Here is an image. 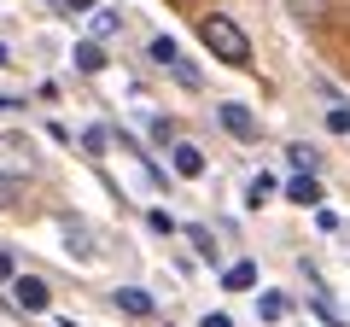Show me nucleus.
<instances>
[{"mask_svg": "<svg viewBox=\"0 0 350 327\" xmlns=\"http://www.w3.org/2000/svg\"><path fill=\"white\" fill-rule=\"evenodd\" d=\"M199 36H204V47H211L222 64H251V41H245V29H239L228 12H211L199 24Z\"/></svg>", "mask_w": 350, "mask_h": 327, "instance_id": "nucleus-1", "label": "nucleus"}, {"mask_svg": "<svg viewBox=\"0 0 350 327\" xmlns=\"http://www.w3.org/2000/svg\"><path fill=\"white\" fill-rule=\"evenodd\" d=\"M146 59L158 64V70H170L181 88H204V76H199V64H187L181 59V47H175L170 36H152V47H146Z\"/></svg>", "mask_w": 350, "mask_h": 327, "instance_id": "nucleus-2", "label": "nucleus"}, {"mask_svg": "<svg viewBox=\"0 0 350 327\" xmlns=\"http://www.w3.org/2000/svg\"><path fill=\"white\" fill-rule=\"evenodd\" d=\"M0 170H6V176H36V146H29L24 135H0Z\"/></svg>", "mask_w": 350, "mask_h": 327, "instance_id": "nucleus-3", "label": "nucleus"}, {"mask_svg": "<svg viewBox=\"0 0 350 327\" xmlns=\"http://www.w3.org/2000/svg\"><path fill=\"white\" fill-rule=\"evenodd\" d=\"M12 298H18V310H29V315H41L53 304V287L41 275H12Z\"/></svg>", "mask_w": 350, "mask_h": 327, "instance_id": "nucleus-4", "label": "nucleus"}, {"mask_svg": "<svg viewBox=\"0 0 350 327\" xmlns=\"http://www.w3.org/2000/svg\"><path fill=\"white\" fill-rule=\"evenodd\" d=\"M216 123H222L234 140H257V117H251L239 100H222V105H216Z\"/></svg>", "mask_w": 350, "mask_h": 327, "instance_id": "nucleus-5", "label": "nucleus"}, {"mask_svg": "<svg viewBox=\"0 0 350 327\" xmlns=\"http://www.w3.org/2000/svg\"><path fill=\"white\" fill-rule=\"evenodd\" d=\"M170 164H175V176H204V152L199 146H193V140H175V146H170Z\"/></svg>", "mask_w": 350, "mask_h": 327, "instance_id": "nucleus-6", "label": "nucleus"}, {"mask_svg": "<svg viewBox=\"0 0 350 327\" xmlns=\"http://www.w3.org/2000/svg\"><path fill=\"white\" fill-rule=\"evenodd\" d=\"M286 199L304 205V211H310V205H321V181H315V170H298V176L286 181Z\"/></svg>", "mask_w": 350, "mask_h": 327, "instance_id": "nucleus-7", "label": "nucleus"}, {"mask_svg": "<svg viewBox=\"0 0 350 327\" xmlns=\"http://www.w3.org/2000/svg\"><path fill=\"white\" fill-rule=\"evenodd\" d=\"M70 59H76V70H82V76H100L105 70V47H100V41H76Z\"/></svg>", "mask_w": 350, "mask_h": 327, "instance_id": "nucleus-8", "label": "nucleus"}, {"mask_svg": "<svg viewBox=\"0 0 350 327\" xmlns=\"http://www.w3.org/2000/svg\"><path fill=\"white\" fill-rule=\"evenodd\" d=\"M222 287L228 292H251V287H257V263H228L222 269Z\"/></svg>", "mask_w": 350, "mask_h": 327, "instance_id": "nucleus-9", "label": "nucleus"}, {"mask_svg": "<svg viewBox=\"0 0 350 327\" xmlns=\"http://www.w3.org/2000/svg\"><path fill=\"white\" fill-rule=\"evenodd\" d=\"M117 310H129V315H152V292H146V287H117Z\"/></svg>", "mask_w": 350, "mask_h": 327, "instance_id": "nucleus-10", "label": "nucleus"}, {"mask_svg": "<svg viewBox=\"0 0 350 327\" xmlns=\"http://www.w3.org/2000/svg\"><path fill=\"white\" fill-rule=\"evenodd\" d=\"M286 310H292L286 292H257V315L262 322H286Z\"/></svg>", "mask_w": 350, "mask_h": 327, "instance_id": "nucleus-11", "label": "nucleus"}, {"mask_svg": "<svg viewBox=\"0 0 350 327\" xmlns=\"http://www.w3.org/2000/svg\"><path fill=\"white\" fill-rule=\"evenodd\" d=\"M275 193H280V187H275V176H251V181H245V205H251V211H262Z\"/></svg>", "mask_w": 350, "mask_h": 327, "instance_id": "nucleus-12", "label": "nucleus"}, {"mask_svg": "<svg viewBox=\"0 0 350 327\" xmlns=\"http://www.w3.org/2000/svg\"><path fill=\"white\" fill-rule=\"evenodd\" d=\"M105 146H111V129H100V123L82 129V152H88V158H105Z\"/></svg>", "mask_w": 350, "mask_h": 327, "instance_id": "nucleus-13", "label": "nucleus"}, {"mask_svg": "<svg viewBox=\"0 0 350 327\" xmlns=\"http://www.w3.org/2000/svg\"><path fill=\"white\" fill-rule=\"evenodd\" d=\"M123 29V12H111V6H94V36H117Z\"/></svg>", "mask_w": 350, "mask_h": 327, "instance_id": "nucleus-14", "label": "nucleus"}, {"mask_svg": "<svg viewBox=\"0 0 350 327\" xmlns=\"http://www.w3.org/2000/svg\"><path fill=\"white\" fill-rule=\"evenodd\" d=\"M286 158H292V170H315V164H321V152L298 140V146H286Z\"/></svg>", "mask_w": 350, "mask_h": 327, "instance_id": "nucleus-15", "label": "nucleus"}, {"mask_svg": "<svg viewBox=\"0 0 350 327\" xmlns=\"http://www.w3.org/2000/svg\"><path fill=\"white\" fill-rule=\"evenodd\" d=\"M187 234H193V246H199V257L216 263V234H211V228H187Z\"/></svg>", "mask_w": 350, "mask_h": 327, "instance_id": "nucleus-16", "label": "nucleus"}, {"mask_svg": "<svg viewBox=\"0 0 350 327\" xmlns=\"http://www.w3.org/2000/svg\"><path fill=\"white\" fill-rule=\"evenodd\" d=\"M64 234H70V252H82V257H94V239H88V228H64Z\"/></svg>", "mask_w": 350, "mask_h": 327, "instance_id": "nucleus-17", "label": "nucleus"}, {"mask_svg": "<svg viewBox=\"0 0 350 327\" xmlns=\"http://www.w3.org/2000/svg\"><path fill=\"white\" fill-rule=\"evenodd\" d=\"M327 129H333V135H350V105H333V112H327Z\"/></svg>", "mask_w": 350, "mask_h": 327, "instance_id": "nucleus-18", "label": "nucleus"}, {"mask_svg": "<svg viewBox=\"0 0 350 327\" xmlns=\"http://www.w3.org/2000/svg\"><path fill=\"white\" fill-rule=\"evenodd\" d=\"M146 222H152V234H175V216H170V211H152Z\"/></svg>", "mask_w": 350, "mask_h": 327, "instance_id": "nucleus-19", "label": "nucleus"}, {"mask_svg": "<svg viewBox=\"0 0 350 327\" xmlns=\"http://www.w3.org/2000/svg\"><path fill=\"white\" fill-rule=\"evenodd\" d=\"M18 199V176H6V170H0V205H12Z\"/></svg>", "mask_w": 350, "mask_h": 327, "instance_id": "nucleus-20", "label": "nucleus"}, {"mask_svg": "<svg viewBox=\"0 0 350 327\" xmlns=\"http://www.w3.org/2000/svg\"><path fill=\"white\" fill-rule=\"evenodd\" d=\"M64 12H94V6H100V0H59Z\"/></svg>", "mask_w": 350, "mask_h": 327, "instance_id": "nucleus-21", "label": "nucleus"}, {"mask_svg": "<svg viewBox=\"0 0 350 327\" xmlns=\"http://www.w3.org/2000/svg\"><path fill=\"white\" fill-rule=\"evenodd\" d=\"M199 327H234V322H228V315H222V310H211V315H204V322H199Z\"/></svg>", "mask_w": 350, "mask_h": 327, "instance_id": "nucleus-22", "label": "nucleus"}, {"mask_svg": "<svg viewBox=\"0 0 350 327\" xmlns=\"http://www.w3.org/2000/svg\"><path fill=\"white\" fill-rule=\"evenodd\" d=\"M18 105H24L18 94H0V112H18Z\"/></svg>", "mask_w": 350, "mask_h": 327, "instance_id": "nucleus-23", "label": "nucleus"}, {"mask_svg": "<svg viewBox=\"0 0 350 327\" xmlns=\"http://www.w3.org/2000/svg\"><path fill=\"white\" fill-rule=\"evenodd\" d=\"M0 280H12V257L6 252H0Z\"/></svg>", "mask_w": 350, "mask_h": 327, "instance_id": "nucleus-24", "label": "nucleus"}, {"mask_svg": "<svg viewBox=\"0 0 350 327\" xmlns=\"http://www.w3.org/2000/svg\"><path fill=\"white\" fill-rule=\"evenodd\" d=\"M0 64H6V41H0Z\"/></svg>", "mask_w": 350, "mask_h": 327, "instance_id": "nucleus-25", "label": "nucleus"}]
</instances>
